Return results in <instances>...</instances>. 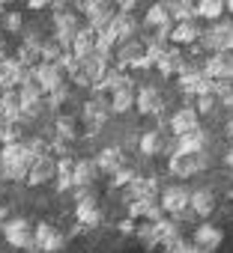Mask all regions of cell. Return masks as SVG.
Listing matches in <instances>:
<instances>
[{"label":"cell","mask_w":233,"mask_h":253,"mask_svg":"<svg viewBox=\"0 0 233 253\" xmlns=\"http://www.w3.org/2000/svg\"><path fill=\"white\" fill-rule=\"evenodd\" d=\"M0 161H3V179H9V182H21V179H27L30 176V167H33V155H30V149H27V143H9V146H3L0 149Z\"/></svg>","instance_id":"cell-1"},{"label":"cell","mask_w":233,"mask_h":253,"mask_svg":"<svg viewBox=\"0 0 233 253\" xmlns=\"http://www.w3.org/2000/svg\"><path fill=\"white\" fill-rule=\"evenodd\" d=\"M162 209H165V214H171L176 223L179 220H185V217H194V211H191V191L188 188H182V185H174V188H168L165 194H162Z\"/></svg>","instance_id":"cell-2"},{"label":"cell","mask_w":233,"mask_h":253,"mask_svg":"<svg viewBox=\"0 0 233 253\" xmlns=\"http://www.w3.org/2000/svg\"><path fill=\"white\" fill-rule=\"evenodd\" d=\"M24 81H33V69H27L24 63H18V57L0 60V92L21 89Z\"/></svg>","instance_id":"cell-3"},{"label":"cell","mask_w":233,"mask_h":253,"mask_svg":"<svg viewBox=\"0 0 233 253\" xmlns=\"http://www.w3.org/2000/svg\"><path fill=\"white\" fill-rule=\"evenodd\" d=\"M36 229L24 220V217H12V220H6L3 223V235H6V241L12 244V247H33L36 250V235H33Z\"/></svg>","instance_id":"cell-4"},{"label":"cell","mask_w":233,"mask_h":253,"mask_svg":"<svg viewBox=\"0 0 233 253\" xmlns=\"http://www.w3.org/2000/svg\"><path fill=\"white\" fill-rule=\"evenodd\" d=\"M200 39H203L206 48H212V54H218V51H233V24H230V21H218V24H212Z\"/></svg>","instance_id":"cell-5"},{"label":"cell","mask_w":233,"mask_h":253,"mask_svg":"<svg viewBox=\"0 0 233 253\" xmlns=\"http://www.w3.org/2000/svg\"><path fill=\"white\" fill-rule=\"evenodd\" d=\"M144 57H147V45H141L138 39H132V42H123L120 48H116L114 66L120 69V72H123V69H141Z\"/></svg>","instance_id":"cell-6"},{"label":"cell","mask_w":233,"mask_h":253,"mask_svg":"<svg viewBox=\"0 0 233 253\" xmlns=\"http://www.w3.org/2000/svg\"><path fill=\"white\" fill-rule=\"evenodd\" d=\"M203 167H206V155H203V152H200V155L176 152V155H171V161H168V170H171L174 176H179V179H188V176L200 173Z\"/></svg>","instance_id":"cell-7"},{"label":"cell","mask_w":233,"mask_h":253,"mask_svg":"<svg viewBox=\"0 0 233 253\" xmlns=\"http://www.w3.org/2000/svg\"><path fill=\"white\" fill-rule=\"evenodd\" d=\"M54 39L66 48V51H72V42H75V36L81 33V24H78V15H75V9L72 12H63V15H54Z\"/></svg>","instance_id":"cell-8"},{"label":"cell","mask_w":233,"mask_h":253,"mask_svg":"<svg viewBox=\"0 0 233 253\" xmlns=\"http://www.w3.org/2000/svg\"><path fill=\"white\" fill-rule=\"evenodd\" d=\"M203 72L212 78V81H230L233 78V51H218L206 60Z\"/></svg>","instance_id":"cell-9"},{"label":"cell","mask_w":233,"mask_h":253,"mask_svg":"<svg viewBox=\"0 0 233 253\" xmlns=\"http://www.w3.org/2000/svg\"><path fill=\"white\" fill-rule=\"evenodd\" d=\"M129 217L132 220H153V223H159V220H165V209H162L159 200H132L129 203Z\"/></svg>","instance_id":"cell-10"},{"label":"cell","mask_w":233,"mask_h":253,"mask_svg":"<svg viewBox=\"0 0 233 253\" xmlns=\"http://www.w3.org/2000/svg\"><path fill=\"white\" fill-rule=\"evenodd\" d=\"M33 78H36V84L45 89V95L54 92L57 86H63V69H60L57 63H39V66L33 69Z\"/></svg>","instance_id":"cell-11"},{"label":"cell","mask_w":233,"mask_h":253,"mask_svg":"<svg viewBox=\"0 0 233 253\" xmlns=\"http://www.w3.org/2000/svg\"><path fill=\"white\" fill-rule=\"evenodd\" d=\"M197 116H200V113H197V107H191V104L179 107V110L174 113V119H171V131H174V137H182V134H188V131L200 128Z\"/></svg>","instance_id":"cell-12"},{"label":"cell","mask_w":233,"mask_h":253,"mask_svg":"<svg viewBox=\"0 0 233 253\" xmlns=\"http://www.w3.org/2000/svg\"><path fill=\"white\" fill-rule=\"evenodd\" d=\"M51 179H57V158H54V155H42V158H36L33 167H30L27 185H45V182H51Z\"/></svg>","instance_id":"cell-13"},{"label":"cell","mask_w":233,"mask_h":253,"mask_svg":"<svg viewBox=\"0 0 233 253\" xmlns=\"http://www.w3.org/2000/svg\"><path fill=\"white\" fill-rule=\"evenodd\" d=\"M33 235H36V250H42V253H57L63 247V232L51 223H39Z\"/></svg>","instance_id":"cell-14"},{"label":"cell","mask_w":233,"mask_h":253,"mask_svg":"<svg viewBox=\"0 0 233 253\" xmlns=\"http://www.w3.org/2000/svg\"><path fill=\"white\" fill-rule=\"evenodd\" d=\"M108 30L116 36V42L123 45V42H132V36L138 33V21H135V15H132V12H116Z\"/></svg>","instance_id":"cell-15"},{"label":"cell","mask_w":233,"mask_h":253,"mask_svg":"<svg viewBox=\"0 0 233 253\" xmlns=\"http://www.w3.org/2000/svg\"><path fill=\"white\" fill-rule=\"evenodd\" d=\"M114 3H99V6H93L90 12H87V27L99 36L102 30H108L111 27V21H114Z\"/></svg>","instance_id":"cell-16"},{"label":"cell","mask_w":233,"mask_h":253,"mask_svg":"<svg viewBox=\"0 0 233 253\" xmlns=\"http://www.w3.org/2000/svg\"><path fill=\"white\" fill-rule=\"evenodd\" d=\"M141 113H147V116H159L162 110H165V98H162V92L156 89V86H144L141 92H138V104H135Z\"/></svg>","instance_id":"cell-17"},{"label":"cell","mask_w":233,"mask_h":253,"mask_svg":"<svg viewBox=\"0 0 233 253\" xmlns=\"http://www.w3.org/2000/svg\"><path fill=\"white\" fill-rule=\"evenodd\" d=\"M108 113H114V107H111V98H105V95H96L93 101L84 104V119H87V125H102V122L108 119Z\"/></svg>","instance_id":"cell-18"},{"label":"cell","mask_w":233,"mask_h":253,"mask_svg":"<svg viewBox=\"0 0 233 253\" xmlns=\"http://www.w3.org/2000/svg\"><path fill=\"white\" fill-rule=\"evenodd\" d=\"M96 164H99V170H102V173L116 176V173L126 167V158H123V152L116 149V146H108V149H102V152L96 155Z\"/></svg>","instance_id":"cell-19"},{"label":"cell","mask_w":233,"mask_h":253,"mask_svg":"<svg viewBox=\"0 0 233 253\" xmlns=\"http://www.w3.org/2000/svg\"><path fill=\"white\" fill-rule=\"evenodd\" d=\"M221 229H215L212 223H200L197 229H194V235H191V241L200 247V250H209V253H215V247L221 244Z\"/></svg>","instance_id":"cell-20"},{"label":"cell","mask_w":233,"mask_h":253,"mask_svg":"<svg viewBox=\"0 0 233 253\" xmlns=\"http://www.w3.org/2000/svg\"><path fill=\"white\" fill-rule=\"evenodd\" d=\"M206 149V134L203 128H194L182 137H176V152H185V155H200Z\"/></svg>","instance_id":"cell-21"},{"label":"cell","mask_w":233,"mask_h":253,"mask_svg":"<svg viewBox=\"0 0 233 253\" xmlns=\"http://www.w3.org/2000/svg\"><path fill=\"white\" fill-rule=\"evenodd\" d=\"M135 84H126V86H120L116 92H111V107H114V113H126V110H132L135 104H138V92L132 89Z\"/></svg>","instance_id":"cell-22"},{"label":"cell","mask_w":233,"mask_h":253,"mask_svg":"<svg viewBox=\"0 0 233 253\" xmlns=\"http://www.w3.org/2000/svg\"><path fill=\"white\" fill-rule=\"evenodd\" d=\"M21 107H24V101H21V92L18 89L0 95V116H6L12 122H21Z\"/></svg>","instance_id":"cell-23"},{"label":"cell","mask_w":233,"mask_h":253,"mask_svg":"<svg viewBox=\"0 0 233 253\" xmlns=\"http://www.w3.org/2000/svg\"><path fill=\"white\" fill-rule=\"evenodd\" d=\"M99 173H102V170H99L96 161H87V158L75 161V188H90Z\"/></svg>","instance_id":"cell-24"},{"label":"cell","mask_w":233,"mask_h":253,"mask_svg":"<svg viewBox=\"0 0 233 253\" xmlns=\"http://www.w3.org/2000/svg\"><path fill=\"white\" fill-rule=\"evenodd\" d=\"M168 9H171V18H176L179 24H185V21H191V24H194V18H200L197 3H191V0H171Z\"/></svg>","instance_id":"cell-25"},{"label":"cell","mask_w":233,"mask_h":253,"mask_svg":"<svg viewBox=\"0 0 233 253\" xmlns=\"http://www.w3.org/2000/svg\"><path fill=\"white\" fill-rule=\"evenodd\" d=\"M72 54H75L78 60H84V57L96 54V33H93L90 27H81V33H78V36H75V42H72Z\"/></svg>","instance_id":"cell-26"},{"label":"cell","mask_w":233,"mask_h":253,"mask_svg":"<svg viewBox=\"0 0 233 253\" xmlns=\"http://www.w3.org/2000/svg\"><path fill=\"white\" fill-rule=\"evenodd\" d=\"M75 217H78L81 226H96V223L102 220V211H99V206H96V197L78 203V206H75Z\"/></svg>","instance_id":"cell-27"},{"label":"cell","mask_w":233,"mask_h":253,"mask_svg":"<svg viewBox=\"0 0 233 253\" xmlns=\"http://www.w3.org/2000/svg\"><path fill=\"white\" fill-rule=\"evenodd\" d=\"M156 194H159V185H156V179H135L132 185H129V197L132 200H156Z\"/></svg>","instance_id":"cell-28"},{"label":"cell","mask_w":233,"mask_h":253,"mask_svg":"<svg viewBox=\"0 0 233 253\" xmlns=\"http://www.w3.org/2000/svg\"><path fill=\"white\" fill-rule=\"evenodd\" d=\"M212 209H215V197H212V191L200 188V191L191 194V211H194L197 217H209Z\"/></svg>","instance_id":"cell-29"},{"label":"cell","mask_w":233,"mask_h":253,"mask_svg":"<svg viewBox=\"0 0 233 253\" xmlns=\"http://www.w3.org/2000/svg\"><path fill=\"white\" fill-rule=\"evenodd\" d=\"M168 45L165 42H156V39H147V57H144V63H141V69H153V66H162L165 63V57H168Z\"/></svg>","instance_id":"cell-30"},{"label":"cell","mask_w":233,"mask_h":253,"mask_svg":"<svg viewBox=\"0 0 233 253\" xmlns=\"http://www.w3.org/2000/svg\"><path fill=\"white\" fill-rule=\"evenodd\" d=\"M156 229H159V241H162V247H168V250H171L176 241H182V235H179V223H176V220H168V217H165V220L156 223Z\"/></svg>","instance_id":"cell-31"},{"label":"cell","mask_w":233,"mask_h":253,"mask_svg":"<svg viewBox=\"0 0 233 253\" xmlns=\"http://www.w3.org/2000/svg\"><path fill=\"white\" fill-rule=\"evenodd\" d=\"M75 188V164L72 158H57V191Z\"/></svg>","instance_id":"cell-32"},{"label":"cell","mask_w":233,"mask_h":253,"mask_svg":"<svg viewBox=\"0 0 233 253\" xmlns=\"http://www.w3.org/2000/svg\"><path fill=\"white\" fill-rule=\"evenodd\" d=\"M185 66H188V60H185L176 48H171V51H168V57H165V63L159 66V72H162L165 78H171V75H182V69H185Z\"/></svg>","instance_id":"cell-33"},{"label":"cell","mask_w":233,"mask_h":253,"mask_svg":"<svg viewBox=\"0 0 233 253\" xmlns=\"http://www.w3.org/2000/svg\"><path fill=\"white\" fill-rule=\"evenodd\" d=\"M168 21H174L168 3H153V6L147 9V15H144V24H150V27H156V30H159L162 24H168Z\"/></svg>","instance_id":"cell-34"},{"label":"cell","mask_w":233,"mask_h":253,"mask_svg":"<svg viewBox=\"0 0 233 253\" xmlns=\"http://www.w3.org/2000/svg\"><path fill=\"white\" fill-rule=\"evenodd\" d=\"M200 36H203V33H200L197 24H191V21L176 24V30H174V42H176V45H194Z\"/></svg>","instance_id":"cell-35"},{"label":"cell","mask_w":233,"mask_h":253,"mask_svg":"<svg viewBox=\"0 0 233 253\" xmlns=\"http://www.w3.org/2000/svg\"><path fill=\"white\" fill-rule=\"evenodd\" d=\"M135 235H138V241H141L144 247H150V250L162 244V241H159V229H156V223H153V220H141Z\"/></svg>","instance_id":"cell-36"},{"label":"cell","mask_w":233,"mask_h":253,"mask_svg":"<svg viewBox=\"0 0 233 253\" xmlns=\"http://www.w3.org/2000/svg\"><path fill=\"white\" fill-rule=\"evenodd\" d=\"M141 152H144V155H159V152H165L162 131H144V137H141Z\"/></svg>","instance_id":"cell-37"},{"label":"cell","mask_w":233,"mask_h":253,"mask_svg":"<svg viewBox=\"0 0 233 253\" xmlns=\"http://www.w3.org/2000/svg\"><path fill=\"white\" fill-rule=\"evenodd\" d=\"M224 9H227V0H197V12H200V18L215 21Z\"/></svg>","instance_id":"cell-38"},{"label":"cell","mask_w":233,"mask_h":253,"mask_svg":"<svg viewBox=\"0 0 233 253\" xmlns=\"http://www.w3.org/2000/svg\"><path fill=\"white\" fill-rule=\"evenodd\" d=\"M18 125H21V122H12V119H6V116H0V143H3V146L18 143V134H21Z\"/></svg>","instance_id":"cell-39"},{"label":"cell","mask_w":233,"mask_h":253,"mask_svg":"<svg viewBox=\"0 0 233 253\" xmlns=\"http://www.w3.org/2000/svg\"><path fill=\"white\" fill-rule=\"evenodd\" d=\"M116 45H120V42H116V36H114L111 30H102V33L96 36V51L105 54V57H111V54L116 51Z\"/></svg>","instance_id":"cell-40"},{"label":"cell","mask_w":233,"mask_h":253,"mask_svg":"<svg viewBox=\"0 0 233 253\" xmlns=\"http://www.w3.org/2000/svg\"><path fill=\"white\" fill-rule=\"evenodd\" d=\"M63 54H66V48H63L57 39H45V42H42V63H57Z\"/></svg>","instance_id":"cell-41"},{"label":"cell","mask_w":233,"mask_h":253,"mask_svg":"<svg viewBox=\"0 0 233 253\" xmlns=\"http://www.w3.org/2000/svg\"><path fill=\"white\" fill-rule=\"evenodd\" d=\"M18 92H21V101H42V98H45V89L36 84V78H33V81H24Z\"/></svg>","instance_id":"cell-42"},{"label":"cell","mask_w":233,"mask_h":253,"mask_svg":"<svg viewBox=\"0 0 233 253\" xmlns=\"http://www.w3.org/2000/svg\"><path fill=\"white\" fill-rule=\"evenodd\" d=\"M48 107V101L42 98V101H24V107H21V122H30V119H36L42 110Z\"/></svg>","instance_id":"cell-43"},{"label":"cell","mask_w":233,"mask_h":253,"mask_svg":"<svg viewBox=\"0 0 233 253\" xmlns=\"http://www.w3.org/2000/svg\"><path fill=\"white\" fill-rule=\"evenodd\" d=\"M66 98H69V86L63 84V86H57L54 92H48V95H45V101H48V110H57V107H60Z\"/></svg>","instance_id":"cell-44"},{"label":"cell","mask_w":233,"mask_h":253,"mask_svg":"<svg viewBox=\"0 0 233 253\" xmlns=\"http://www.w3.org/2000/svg\"><path fill=\"white\" fill-rule=\"evenodd\" d=\"M218 101H221V98H218L215 92H206V95H197V113H212Z\"/></svg>","instance_id":"cell-45"},{"label":"cell","mask_w":233,"mask_h":253,"mask_svg":"<svg viewBox=\"0 0 233 253\" xmlns=\"http://www.w3.org/2000/svg\"><path fill=\"white\" fill-rule=\"evenodd\" d=\"M57 137H63V140H72L75 137V125H72L69 116H60L57 119Z\"/></svg>","instance_id":"cell-46"},{"label":"cell","mask_w":233,"mask_h":253,"mask_svg":"<svg viewBox=\"0 0 233 253\" xmlns=\"http://www.w3.org/2000/svg\"><path fill=\"white\" fill-rule=\"evenodd\" d=\"M3 24H6L9 33H21V30H24V15H21V12H6V21H3Z\"/></svg>","instance_id":"cell-47"},{"label":"cell","mask_w":233,"mask_h":253,"mask_svg":"<svg viewBox=\"0 0 233 253\" xmlns=\"http://www.w3.org/2000/svg\"><path fill=\"white\" fill-rule=\"evenodd\" d=\"M135 179H138V176H135V173H132L129 167H123L120 173H116V176H114V188H129V185H132Z\"/></svg>","instance_id":"cell-48"},{"label":"cell","mask_w":233,"mask_h":253,"mask_svg":"<svg viewBox=\"0 0 233 253\" xmlns=\"http://www.w3.org/2000/svg\"><path fill=\"white\" fill-rule=\"evenodd\" d=\"M168 253H203V250H200L194 241H185V238H182V241H176V244H174Z\"/></svg>","instance_id":"cell-49"},{"label":"cell","mask_w":233,"mask_h":253,"mask_svg":"<svg viewBox=\"0 0 233 253\" xmlns=\"http://www.w3.org/2000/svg\"><path fill=\"white\" fill-rule=\"evenodd\" d=\"M84 200H93V191L90 188H75V203H84Z\"/></svg>","instance_id":"cell-50"},{"label":"cell","mask_w":233,"mask_h":253,"mask_svg":"<svg viewBox=\"0 0 233 253\" xmlns=\"http://www.w3.org/2000/svg\"><path fill=\"white\" fill-rule=\"evenodd\" d=\"M120 232H126V235H132V232H138V223H135L132 217H126V220L120 223Z\"/></svg>","instance_id":"cell-51"},{"label":"cell","mask_w":233,"mask_h":253,"mask_svg":"<svg viewBox=\"0 0 233 253\" xmlns=\"http://www.w3.org/2000/svg\"><path fill=\"white\" fill-rule=\"evenodd\" d=\"M138 0H114V6H120V12H132Z\"/></svg>","instance_id":"cell-52"},{"label":"cell","mask_w":233,"mask_h":253,"mask_svg":"<svg viewBox=\"0 0 233 253\" xmlns=\"http://www.w3.org/2000/svg\"><path fill=\"white\" fill-rule=\"evenodd\" d=\"M27 6L30 9H45V6H51V0H27Z\"/></svg>","instance_id":"cell-53"},{"label":"cell","mask_w":233,"mask_h":253,"mask_svg":"<svg viewBox=\"0 0 233 253\" xmlns=\"http://www.w3.org/2000/svg\"><path fill=\"white\" fill-rule=\"evenodd\" d=\"M221 104H227V107L233 110V86H230V89H227V92L221 95Z\"/></svg>","instance_id":"cell-54"},{"label":"cell","mask_w":233,"mask_h":253,"mask_svg":"<svg viewBox=\"0 0 233 253\" xmlns=\"http://www.w3.org/2000/svg\"><path fill=\"white\" fill-rule=\"evenodd\" d=\"M0 60H6V42L0 39Z\"/></svg>","instance_id":"cell-55"},{"label":"cell","mask_w":233,"mask_h":253,"mask_svg":"<svg viewBox=\"0 0 233 253\" xmlns=\"http://www.w3.org/2000/svg\"><path fill=\"white\" fill-rule=\"evenodd\" d=\"M227 167L233 170V146H230V152H227Z\"/></svg>","instance_id":"cell-56"},{"label":"cell","mask_w":233,"mask_h":253,"mask_svg":"<svg viewBox=\"0 0 233 253\" xmlns=\"http://www.w3.org/2000/svg\"><path fill=\"white\" fill-rule=\"evenodd\" d=\"M9 3H12V0H0V15H3V9H6Z\"/></svg>","instance_id":"cell-57"},{"label":"cell","mask_w":233,"mask_h":253,"mask_svg":"<svg viewBox=\"0 0 233 253\" xmlns=\"http://www.w3.org/2000/svg\"><path fill=\"white\" fill-rule=\"evenodd\" d=\"M3 217H6V206H3V203H0V220H3Z\"/></svg>","instance_id":"cell-58"},{"label":"cell","mask_w":233,"mask_h":253,"mask_svg":"<svg viewBox=\"0 0 233 253\" xmlns=\"http://www.w3.org/2000/svg\"><path fill=\"white\" fill-rule=\"evenodd\" d=\"M227 9H230V12H233V0H227Z\"/></svg>","instance_id":"cell-59"},{"label":"cell","mask_w":233,"mask_h":253,"mask_svg":"<svg viewBox=\"0 0 233 253\" xmlns=\"http://www.w3.org/2000/svg\"><path fill=\"white\" fill-rule=\"evenodd\" d=\"M203 253H209V250H203Z\"/></svg>","instance_id":"cell-60"},{"label":"cell","mask_w":233,"mask_h":253,"mask_svg":"<svg viewBox=\"0 0 233 253\" xmlns=\"http://www.w3.org/2000/svg\"><path fill=\"white\" fill-rule=\"evenodd\" d=\"M230 197H233V194H230Z\"/></svg>","instance_id":"cell-61"}]
</instances>
